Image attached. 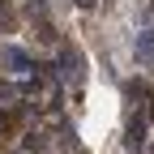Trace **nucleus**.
<instances>
[{
    "instance_id": "1",
    "label": "nucleus",
    "mask_w": 154,
    "mask_h": 154,
    "mask_svg": "<svg viewBox=\"0 0 154 154\" xmlns=\"http://www.w3.org/2000/svg\"><path fill=\"white\" fill-rule=\"evenodd\" d=\"M60 77L69 86H82L86 82V56H82V47H60Z\"/></svg>"
},
{
    "instance_id": "2",
    "label": "nucleus",
    "mask_w": 154,
    "mask_h": 154,
    "mask_svg": "<svg viewBox=\"0 0 154 154\" xmlns=\"http://www.w3.org/2000/svg\"><path fill=\"white\" fill-rule=\"evenodd\" d=\"M0 64H5L9 73H30V69H34V64H30V56H26L22 47H13V43L0 47Z\"/></svg>"
},
{
    "instance_id": "3",
    "label": "nucleus",
    "mask_w": 154,
    "mask_h": 154,
    "mask_svg": "<svg viewBox=\"0 0 154 154\" xmlns=\"http://www.w3.org/2000/svg\"><path fill=\"white\" fill-rule=\"evenodd\" d=\"M133 56H137V69H154V30H141L137 34Z\"/></svg>"
},
{
    "instance_id": "4",
    "label": "nucleus",
    "mask_w": 154,
    "mask_h": 154,
    "mask_svg": "<svg viewBox=\"0 0 154 154\" xmlns=\"http://www.w3.org/2000/svg\"><path fill=\"white\" fill-rule=\"evenodd\" d=\"M124 146H128V150H141V146H146V116H141V111L128 116V124H124Z\"/></svg>"
},
{
    "instance_id": "5",
    "label": "nucleus",
    "mask_w": 154,
    "mask_h": 154,
    "mask_svg": "<svg viewBox=\"0 0 154 154\" xmlns=\"http://www.w3.org/2000/svg\"><path fill=\"white\" fill-rule=\"evenodd\" d=\"M22 146H26L30 154H43V150H47V133H34V128H30L26 137H22Z\"/></svg>"
},
{
    "instance_id": "6",
    "label": "nucleus",
    "mask_w": 154,
    "mask_h": 154,
    "mask_svg": "<svg viewBox=\"0 0 154 154\" xmlns=\"http://www.w3.org/2000/svg\"><path fill=\"white\" fill-rule=\"evenodd\" d=\"M34 34H38V43H56V30H51V22H38V30H34Z\"/></svg>"
},
{
    "instance_id": "7",
    "label": "nucleus",
    "mask_w": 154,
    "mask_h": 154,
    "mask_svg": "<svg viewBox=\"0 0 154 154\" xmlns=\"http://www.w3.org/2000/svg\"><path fill=\"white\" fill-rule=\"evenodd\" d=\"M0 99H5V103H17V86L13 82H0Z\"/></svg>"
},
{
    "instance_id": "8",
    "label": "nucleus",
    "mask_w": 154,
    "mask_h": 154,
    "mask_svg": "<svg viewBox=\"0 0 154 154\" xmlns=\"http://www.w3.org/2000/svg\"><path fill=\"white\" fill-rule=\"evenodd\" d=\"M13 128V111H0V133H9Z\"/></svg>"
},
{
    "instance_id": "9",
    "label": "nucleus",
    "mask_w": 154,
    "mask_h": 154,
    "mask_svg": "<svg viewBox=\"0 0 154 154\" xmlns=\"http://www.w3.org/2000/svg\"><path fill=\"white\" fill-rule=\"evenodd\" d=\"M73 5H77V9H94L99 0H73Z\"/></svg>"
},
{
    "instance_id": "10",
    "label": "nucleus",
    "mask_w": 154,
    "mask_h": 154,
    "mask_svg": "<svg viewBox=\"0 0 154 154\" xmlns=\"http://www.w3.org/2000/svg\"><path fill=\"white\" fill-rule=\"evenodd\" d=\"M150 120H154V107H150Z\"/></svg>"
}]
</instances>
